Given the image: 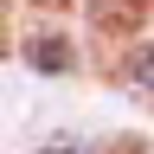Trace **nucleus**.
<instances>
[{
  "label": "nucleus",
  "mask_w": 154,
  "mask_h": 154,
  "mask_svg": "<svg viewBox=\"0 0 154 154\" xmlns=\"http://www.w3.org/2000/svg\"><path fill=\"white\" fill-rule=\"evenodd\" d=\"M122 77H135V84L154 96V45H135V51H128V64H122Z\"/></svg>",
  "instance_id": "nucleus-1"
},
{
  "label": "nucleus",
  "mask_w": 154,
  "mask_h": 154,
  "mask_svg": "<svg viewBox=\"0 0 154 154\" xmlns=\"http://www.w3.org/2000/svg\"><path fill=\"white\" fill-rule=\"evenodd\" d=\"M32 58H38V64H45V71H58V64H64V45H58V38H45V45H38Z\"/></svg>",
  "instance_id": "nucleus-2"
}]
</instances>
